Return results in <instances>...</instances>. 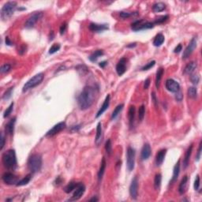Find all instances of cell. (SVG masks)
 I'll return each instance as SVG.
<instances>
[{
  "label": "cell",
  "mask_w": 202,
  "mask_h": 202,
  "mask_svg": "<svg viewBox=\"0 0 202 202\" xmlns=\"http://www.w3.org/2000/svg\"><path fill=\"white\" fill-rule=\"evenodd\" d=\"M28 168L33 174L39 172L42 168V156L40 154H32L28 160Z\"/></svg>",
  "instance_id": "3"
},
{
  "label": "cell",
  "mask_w": 202,
  "mask_h": 202,
  "mask_svg": "<svg viewBox=\"0 0 202 202\" xmlns=\"http://www.w3.org/2000/svg\"><path fill=\"white\" fill-rule=\"evenodd\" d=\"M43 13L42 12H35L32 15L27 19V21L25 23V27L26 29H32L34 25L36 24V22L39 21L42 18Z\"/></svg>",
  "instance_id": "8"
},
{
  "label": "cell",
  "mask_w": 202,
  "mask_h": 202,
  "mask_svg": "<svg viewBox=\"0 0 202 202\" xmlns=\"http://www.w3.org/2000/svg\"><path fill=\"white\" fill-rule=\"evenodd\" d=\"M102 55H104V51H103V50H96V51H94V52L88 57V59H89V60H90L91 62H95Z\"/></svg>",
  "instance_id": "29"
},
{
  "label": "cell",
  "mask_w": 202,
  "mask_h": 202,
  "mask_svg": "<svg viewBox=\"0 0 202 202\" xmlns=\"http://www.w3.org/2000/svg\"><path fill=\"white\" fill-rule=\"evenodd\" d=\"M194 187L195 190H198L200 188V176L198 175L196 176V178H195Z\"/></svg>",
  "instance_id": "48"
},
{
  "label": "cell",
  "mask_w": 202,
  "mask_h": 202,
  "mask_svg": "<svg viewBox=\"0 0 202 202\" xmlns=\"http://www.w3.org/2000/svg\"><path fill=\"white\" fill-rule=\"evenodd\" d=\"M188 96L192 99H195L197 96V89L196 87H189L188 89Z\"/></svg>",
  "instance_id": "37"
},
{
  "label": "cell",
  "mask_w": 202,
  "mask_h": 202,
  "mask_svg": "<svg viewBox=\"0 0 202 202\" xmlns=\"http://www.w3.org/2000/svg\"><path fill=\"white\" fill-rule=\"evenodd\" d=\"M161 182H162V175L161 174H156L154 178V187L156 190H159L161 186Z\"/></svg>",
  "instance_id": "32"
},
{
  "label": "cell",
  "mask_w": 202,
  "mask_h": 202,
  "mask_svg": "<svg viewBox=\"0 0 202 202\" xmlns=\"http://www.w3.org/2000/svg\"><path fill=\"white\" fill-rule=\"evenodd\" d=\"M67 22H64L63 24H62L61 26H60V29H59L60 34L63 35L64 32H66V30H67Z\"/></svg>",
  "instance_id": "50"
},
{
  "label": "cell",
  "mask_w": 202,
  "mask_h": 202,
  "mask_svg": "<svg viewBox=\"0 0 202 202\" xmlns=\"http://www.w3.org/2000/svg\"><path fill=\"white\" fill-rule=\"evenodd\" d=\"M187 182H188V177L187 176H184L182 179L181 182L179 184L178 186V192L180 194H184L186 192V186H187Z\"/></svg>",
  "instance_id": "26"
},
{
  "label": "cell",
  "mask_w": 202,
  "mask_h": 202,
  "mask_svg": "<svg viewBox=\"0 0 202 202\" xmlns=\"http://www.w3.org/2000/svg\"><path fill=\"white\" fill-rule=\"evenodd\" d=\"M106 160H105V158L103 157L102 159V161H101L100 167V170L98 171V180L100 181L102 178H103V175H104V171H105V169H106Z\"/></svg>",
  "instance_id": "28"
},
{
  "label": "cell",
  "mask_w": 202,
  "mask_h": 202,
  "mask_svg": "<svg viewBox=\"0 0 202 202\" xmlns=\"http://www.w3.org/2000/svg\"><path fill=\"white\" fill-rule=\"evenodd\" d=\"M152 149L149 144H144L142 147L141 152V158L142 160H147L151 156Z\"/></svg>",
  "instance_id": "17"
},
{
  "label": "cell",
  "mask_w": 202,
  "mask_h": 202,
  "mask_svg": "<svg viewBox=\"0 0 202 202\" xmlns=\"http://www.w3.org/2000/svg\"><path fill=\"white\" fill-rule=\"evenodd\" d=\"M103 138V130H102V125L101 122H99L97 124V127H96V139H95V143L96 144L99 145L100 142L102 141Z\"/></svg>",
  "instance_id": "24"
},
{
  "label": "cell",
  "mask_w": 202,
  "mask_h": 202,
  "mask_svg": "<svg viewBox=\"0 0 202 202\" xmlns=\"http://www.w3.org/2000/svg\"><path fill=\"white\" fill-rule=\"evenodd\" d=\"M85 185L81 182H78V185L75 189V191L72 196V198L70 201H77L79 200L81 197H82L83 194H85Z\"/></svg>",
  "instance_id": "14"
},
{
  "label": "cell",
  "mask_w": 202,
  "mask_h": 202,
  "mask_svg": "<svg viewBox=\"0 0 202 202\" xmlns=\"http://www.w3.org/2000/svg\"><path fill=\"white\" fill-rule=\"evenodd\" d=\"M54 37H55V35H54V32L53 31H51L50 33V35H49V40L50 41H51V40H53Z\"/></svg>",
  "instance_id": "61"
},
{
  "label": "cell",
  "mask_w": 202,
  "mask_h": 202,
  "mask_svg": "<svg viewBox=\"0 0 202 202\" xmlns=\"http://www.w3.org/2000/svg\"><path fill=\"white\" fill-rule=\"evenodd\" d=\"M109 104H110V95H107V96H106L105 100H104V104H103V105L101 106L100 109L99 110V112H97V114H96V118H99L101 114H104V112H106V110L108 108Z\"/></svg>",
  "instance_id": "22"
},
{
  "label": "cell",
  "mask_w": 202,
  "mask_h": 202,
  "mask_svg": "<svg viewBox=\"0 0 202 202\" xmlns=\"http://www.w3.org/2000/svg\"><path fill=\"white\" fill-rule=\"evenodd\" d=\"M76 69H77V72H78L81 75L86 74L88 72V68H87V67L85 66V65H79V66H77V67H76Z\"/></svg>",
  "instance_id": "36"
},
{
  "label": "cell",
  "mask_w": 202,
  "mask_h": 202,
  "mask_svg": "<svg viewBox=\"0 0 202 202\" xmlns=\"http://www.w3.org/2000/svg\"><path fill=\"white\" fill-rule=\"evenodd\" d=\"M136 46H137V43H130L129 45H127V48H135Z\"/></svg>",
  "instance_id": "62"
},
{
  "label": "cell",
  "mask_w": 202,
  "mask_h": 202,
  "mask_svg": "<svg viewBox=\"0 0 202 202\" xmlns=\"http://www.w3.org/2000/svg\"><path fill=\"white\" fill-rule=\"evenodd\" d=\"M11 68V66L10 65V64L6 63L1 67L0 72H1V74H6V73H8V72L10 71Z\"/></svg>",
  "instance_id": "44"
},
{
  "label": "cell",
  "mask_w": 202,
  "mask_h": 202,
  "mask_svg": "<svg viewBox=\"0 0 202 202\" xmlns=\"http://www.w3.org/2000/svg\"><path fill=\"white\" fill-rule=\"evenodd\" d=\"M197 47V37H194L189 42V45L186 47L185 50L183 51V55H182V59H186L189 58V55L193 53L194 49Z\"/></svg>",
  "instance_id": "11"
},
{
  "label": "cell",
  "mask_w": 202,
  "mask_h": 202,
  "mask_svg": "<svg viewBox=\"0 0 202 202\" xmlns=\"http://www.w3.org/2000/svg\"><path fill=\"white\" fill-rule=\"evenodd\" d=\"M60 48H61L60 44H59V43H55V44H53V45L51 46L50 48V49H49V54H50V55H53V54H55V52H57L58 50H59Z\"/></svg>",
  "instance_id": "42"
},
{
  "label": "cell",
  "mask_w": 202,
  "mask_h": 202,
  "mask_svg": "<svg viewBox=\"0 0 202 202\" xmlns=\"http://www.w3.org/2000/svg\"><path fill=\"white\" fill-rule=\"evenodd\" d=\"M150 85V78H147L146 80L144 81V89H148Z\"/></svg>",
  "instance_id": "55"
},
{
  "label": "cell",
  "mask_w": 202,
  "mask_h": 202,
  "mask_svg": "<svg viewBox=\"0 0 202 202\" xmlns=\"http://www.w3.org/2000/svg\"><path fill=\"white\" fill-rule=\"evenodd\" d=\"M62 182V178L60 177V176H58L54 183L55 184V185H60Z\"/></svg>",
  "instance_id": "56"
},
{
  "label": "cell",
  "mask_w": 202,
  "mask_h": 202,
  "mask_svg": "<svg viewBox=\"0 0 202 202\" xmlns=\"http://www.w3.org/2000/svg\"><path fill=\"white\" fill-rule=\"evenodd\" d=\"M2 161H3V166L6 168L10 169V170L16 169L18 162H17L15 151L13 149H9L7 151H6L2 156Z\"/></svg>",
  "instance_id": "2"
},
{
  "label": "cell",
  "mask_w": 202,
  "mask_h": 202,
  "mask_svg": "<svg viewBox=\"0 0 202 202\" xmlns=\"http://www.w3.org/2000/svg\"><path fill=\"white\" fill-rule=\"evenodd\" d=\"M163 42H164V36L162 33H158L154 38L153 45L156 46V47H160V46L162 45Z\"/></svg>",
  "instance_id": "27"
},
{
  "label": "cell",
  "mask_w": 202,
  "mask_h": 202,
  "mask_svg": "<svg viewBox=\"0 0 202 202\" xmlns=\"http://www.w3.org/2000/svg\"><path fill=\"white\" fill-rule=\"evenodd\" d=\"M89 29L92 32H103L104 30H107L109 28L107 26V25L105 24H96V23H90L88 25Z\"/></svg>",
  "instance_id": "16"
},
{
  "label": "cell",
  "mask_w": 202,
  "mask_h": 202,
  "mask_svg": "<svg viewBox=\"0 0 202 202\" xmlns=\"http://www.w3.org/2000/svg\"><path fill=\"white\" fill-rule=\"evenodd\" d=\"M201 150H202V141H201L199 144V148H198V150H197V156H196V160H197V161H199L200 159H201Z\"/></svg>",
  "instance_id": "49"
},
{
  "label": "cell",
  "mask_w": 202,
  "mask_h": 202,
  "mask_svg": "<svg viewBox=\"0 0 202 202\" xmlns=\"http://www.w3.org/2000/svg\"><path fill=\"white\" fill-rule=\"evenodd\" d=\"M190 81L194 85H197L200 81V77L199 75L194 74L190 76Z\"/></svg>",
  "instance_id": "47"
},
{
  "label": "cell",
  "mask_w": 202,
  "mask_h": 202,
  "mask_svg": "<svg viewBox=\"0 0 202 202\" xmlns=\"http://www.w3.org/2000/svg\"><path fill=\"white\" fill-rule=\"evenodd\" d=\"M126 59L122 58L116 65V72L119 76H122L126 71Z\"/></svg>",
  "instance_id": "15"
},
{
  "label": "cell",
  "mask_w": 202,
  "mask_h": 202,
  "mask_svg": "<svg viewBox=\"0 0 202 202\" xmlns=\"http://www.w3.org/2000/svg\"><path fill=\"white\" fill-rule=\"evenodd\" d=\"M6 44L8 46L13 45V43L11 42V40L9 39V37H6Z\"/></svg>",
  "instance_id": "59"
},
{
  "label": "cell",
  "mask_w": 202,
  "mask_h": 202,
  "mask_svg": "<svg viewBox=\"0 0 202 202\" xmlns=\"http://www.w3.org/2000/svg\"><path fill=\"white\" fill-rule=\"evenodd\" d=\"M2 179L4 182V183H6V185H15L18 182V176L11 172L4 173L2 176Z\"/></svg>",
  "instance_id": "9"
},
{
  "label": "cell",
  "mask_w": 202,
  "mask_h": 202,
  "mask_svg": "<svg viewBox=\"0 0 202 202\" xmlns=\"http://www.w3.org/2000/svg\"><path fill=\"white\" fill-rule=\"evenodd\" d=\"M135 107H130L129 112H128V119H129V125H130V129L133 127V123H134V119H135Z\"/></svg>",
  "instance_id": "19"
},
{
  "label": "cell",
  "mask_w": 202,
  "mask_h": 202,
  "mask_svg": "<svg viewBox=\"0 0 202 202\" xmlns=\"http://www.w3.org/2000/svg\"><path fill=\"white\" fill-rule=\"evenodd\" d=\"M66 128V123L64 122H59L58 124H56L50 129V130H48L46 133V137H52L55 136L57 133H59V132H61L62 130H63L64 129Z\"/></svg>",
  "instance_id": "13"
},
{
  "label": "cell",
  "mask_w": 202,
  "mask_h": 202,
  "mask_svg": "<svg viewBox=\"0 0 202 202\" xmlns=\"http://www.w3.org/2000/svg\"><path fill=\"white\" fill-rule=\"evenodd\" d=\"M43 78H44V74L43 73H39L37 74H36L34 77H32L31 79H29L25 84L24 86H23V88H22V92L25 93L27 91L35 88L36 86H37L42 82Z\"/></svg>",
  "instance_id": "5"
},
{
  "label": "cell",
  "mask_w": 202,
  "mask_h": 202,
  "mask_svg": "<svg viewBox=\"0 0 202 202\" xmlns=\"http://www.w3.org/2000/svg\"><path fill=\"white\" fill-rule=\"evenodd\" d=\"M77 185H78V182H69L67 186H65V188H64V191L66 192L67 194H69V193H71L73 190H75V189H76V187L77 186Z\"/></svg>",
  "instance_id": "33"
},
{
  "label": "cell",
  "mask_w": 202,
  "mask_h": 202,
  "mask_svg": "<svg viewBox=\"0 0 202 202\" xmlns=\"http://www.w3.org/2000/svg\"><path fill=\"white\" fill-rule=\"evenodd\" d=\"M137 194H138V180L137 177H134L132 179L130 186V195L132 199L136 200L137 198Z\"/></svg>",
  "instance_id": "10"
},
{
  "label": "cell",
  "mask_w": 202,
  "mask_h": 202,
  "mask_svg": "<svg viewBox=\"0 0 202 202\" xmlns=\"http://www.w3.org/2000/svg\"><path fill=\"white\" fill-rule=\"evenodd\" d=\"M151 95H152V102H153L155 107H157L158 106V100H157L156 96V93H155L154 92H152Z\"/></svg>",
  "instance_id": "52"
},
{
  "label": "cell",
  "mask_w": 202,
  "mask_h": 202,
  "mask_svg": "<svg viewBox=\"0 0 202 202\" xmlns=\"http://www.w3.org/2000/svg\"><path fill=\"white\" fill-rule=\"evenodd\" d=\"M17 9V3L14 1H11L5 3L1 9V19L3 21H6L14 13Z\"/></svg>",
  "instance_id": "4"
},
{
  "label": "cell",
  "mask_w": 202,
  "mask_h": 202,
  "mask_svg": "<svg viewBox=\"0 0 202 202\" xmlns=\"http://www.w3.org/2000/svg\"><path fill=\"white\" fill-rule=\"evenodd\" d=\"M15 122H16V117L11 119L8 122V123L6 125L5 130L6 133H7L9 135L12 136L14 132V126H15Z\"/></svg>",
  "instance_id": "20"
},
{
  "label": "cell",
  "mask_w": 202,
  "mask_h": 202,
  "mask_svg": "<svg viewBox=\"0 0 202 202\" xmlns=\"http://www.w3.org/2000/svg\"><path fill=\"white\" fill-rule=\"evenodd\" d=\"M136 152L132 147H128L126 151V167L129 171H132L134 169L135 165Z\"/></svg>",
  "instance_id": "7"
},
{
  "label": "cell",
  "mask_w": 202,
  "mask_h": 202,
  "mask_svg": "<svg viewBox=\"0 0 202 202\" xmlns=\"http://www.w3.org/2000/svg\"><path fill=\"white\" fill-rule=\"evenodd\" d=\"M182 50V46L181 43H179V44L174 49V52H175V53H179V52H181Z\"/></svg>",
  "instance_id": "54"
},
{
  "label": "cell",
  "mask_w": 202,
  "mask_h": 202,
  "mask_svg": "<svg viewBox=\"0 0 202 202\" xmlns=\"http://www.w3.org/2000/svg\"><path fill=\"white\" fill-rule=\"evenodd\" d=\"M153 27H154L153 22H150V21H147L144 19H141V20L136 21L132 23L131 29L134 32H137V31H141V30L150 29H152Z\"/></svg>",
  "instance_id": "6"
},
{
  "label": "cell",
  "mask_w": 202,
  "mask_h": 202,
  "mask_svg": "<svg viewBox=\"0 0 202 202\" xmlns=\"http://www.w3.org/2000/svg\"><path fill=\"white\" fill-rule=\"evenodd\" d=\"M105 150H106L107 153L108 155L112 154V144L111 139H108L105 143Z\"/></svg>",
  "instance_id": "39"
},
{
  "label": "cell",
  "mask_w": 202,
  "mask_h": 202,
  "mask_svg": "<svg viewBox=\"0 0 202 202\" xmlns=\"http://www.w3.org/2000/svg\"><path fill=\"white\" fill-rule=\"evenodd\" d=\"M168 18H169V16H168V15H164V16H162L160 17V18H157L153 23H154V24H162L164 21H167Z\"/></svg>",
  "instance_id": "46"
},
{
  "label": "cell",
  "mask_w": 202,
  "mask_h": 202,
  "mask_svg": "<svg viewBox=\"0 0 202 202\" xmlns=\"http://www.w3.org/2000/svg\"><path fill=\"white\" fill-rule=\"evenodd\" d=\"M107 65V61L100 62L99 63V66H100V67H101V68H104V67H106Z\"/></svg>",
  "instance_id": "58"
},
{
  "label": "cell",
  "mask_w": 202,
  "mask_h": 202,
  "mask_svg": "<svg viewBox=\"0 0 202 202\" xmlns=\"http://www.w3.org/2000/svg\"><path fill=\"white\" fill-rule=\"evenodd\" d=\"M197 64L196 62H190L189 63H188L184 69V74H191L195 70V69L197 68Z\"/></svg>",
  "instance_id": "25"
},
{
  "label": "cell",
  "mask_w": 202,
  "mask_h": 202,
  "mask_svg": "<svg viewBox=\"0 0 202 202\" xmlns=\"http://www.w3.org/2000/svg\"><path fill=\"white\" fill-rule=\"evenodd\" d=\"M175 98L178 101H181L182 100V98H183V96H182V93L181 91L179 90L178 92H177V93H176Z\"/></svg>",
  "instance_id": "53"
},
{
  "label": "cell",
  "mask_w": 202,
  "mask_h": 202,
  "mask_svg": "<svg viewBox=\"0 0 202 202\" xmlns=\"http://www.w3.org/2000/svg\"><path fill=\"white\" fill-rule=\"evenodd\" d=\"M132 15H138V13L137 12H135V13H129V12H124V11H122L120 12L119 16L120 18H122L123 19L129 18L130 17H131Z\"/></svg>",
  "instance_id": "41"
},
{
  "label": "cell",
  "mask_w": 202,
  "mask_h": 202,
  "mask_svg": "<svg viewBox=\"0 0 202 202\" xmlns=\"http://www.w3.org/2000/svg\"><path fill=\"white\" fill-rule=\"evenodd\" d=\"M155 64H156V61H151L149 62V63H147L145 66H144L142 68H141V70L142 71H145V70H149V69H151L152 67H153L155 66Z\"/></svg>",
  "instance_id": "45"
},
{
  "label": "cell",
  "mask_w": 202,
  "mask_h": 202,
  "mask_svg": "<svg viewBox=\"0 0 202 202\" xmlns=\"http://www.w3.org/2000/svg\"><path fill=\"white\" fill-rule=\"evenodd\" d=\"M144 113H145V107H144V105H141L138 109V119L141 122L144 119Z\"/></svg>",
  "instance_id": "40"
},
{
  "label": "cell",
  "mask_w": 202,
  "mask_h": 202,
  "mask_svg": "<svg viewBox=\"0 0 202 202\" xmlns=\"http://www.w3.org/2000/svg\"><path fill=\"white\" fill-rule=\"evenodd\" d=\"M179 173H180V160H178V162L176 163L175 167H174V169H173V175L172 178H171V180H170V184H173L177 179H178Z\"/></svg>",
  "instance_id": "23"
},
{
  "label": "cell",
  "mask_w": 202,
  "mask_h": 202,
  "mask_svg": "<svg viewBox=\"0 0 202 202\" xmlns=\"http://www.w3.org/2000/svg\"><path fill=\"white\" fill-rule=\"evenodd\" d=\"M99 93L98 87L86 85L77 97L78 105L81 110H86L89 108L95 102L96 96Z\"/></svg>",
  "instance_id": "1"
},
{
  "label": "cell",
  "mask_w": 202,
  "mask_h": 202,
  "mask_svg": "<svg viewBox=\"0 0 202 202\" xmlns=\"http://www.w3.org/2000/svg\"><path fill=\"white\" fill-rule=\"evenodd\" d=\"M163 72H164V70H163V69L162 67L159 68V69H158L156 72V86L157 88H160V81L162 79Z\"/></svg>",
  "instance_id": "30"
},
{
  "label": "cell",
  "mask_w": 202,
  "mask_h": 202,
  "mask_svg": "<svg viewBox=\"0 0 202 202\" xmlns=\"http://www.w3.org/2000/svg\"><path fill=\"white\" fill-rule=\"evenodd\" d=\"M26 51V46L25 45H22L21 48H20V50H19V54L20 55H23Z\"/></svg>",
  "instance_id": "57"
},
{
  "label": "cell",
  "mask_w": 202,
  "mask_h": 202,
  "mask_svg": "<svg viewBox=\"0 0 202 202\" xmlns=\"http://www.w3.org/2000/svg\"><path fill=\"white\" fill-rule=\"evenodd\" d=\"M13 88H14V87L13 86V87H11L9 89H7V90L6 91L5 93H4V94L3 95V100H9V99L11 98V96H12V93H13Z\"/></svg>",
  "instance_id": "38"
},
{
  "label": "cell",
  "mask_w": 202,
  "mask_h": 202,
  "mask_svg": "<svg viewBox=\"0 0 202 202\" xmlns=\"http://www.w3.org/2000/svg\"><path fill=\"white\" fill-rule=\"evenodd\" d=\"M193 144H190L189 147L187 149L186 152V154H185V156H184L183 159V168L186 169L188 166H189V160H190V156H191L192 151H193Z\"/></svg>",
  "instance_id": "21"
},
{
  "label": "cell",
  "mask_w": 202,
  "mask_h": 202,
  "mask_svg": "<svg viewBox=\"0 0 202 202\" xmlns=\"http://www.w3.org/2000/svg\"><path fill=\"white\" fill-rule=\"evenodd\" d=\"M166 9V5L163 3H156L154 5L152 6V11H154L155 13H159L161 11H163Z\"/></svg>",
  "instance_id": "31"
},
{
  "label": "cell",
  "mask_w": 202,
  "mask_h": 202,
  "mask_svg": "<svg viewBox=\"0 0 202 202\" xmlns=\"http://www.w3.org/2000/svg\"><path fill=\"white\" fill-rule=\"evenodd\" d=\"M89 201H98V198L96 197H93V198H91Z\"/></svg>",
  "instance_id": "63"
},
{
  "label": "cell",
  "mask_w": 202,
  "mask_h": 202,
  "mask_svg": "<svg viewBox=\"0 0 202 202\" xmlns=\"http://www.w3.org/2000/svg\"><path fill=\"white\" fill-rule=\"evenodd\" d=\"M31 178H32V175H31V174H29V175H27L25 178H22L21 180L18 182V183L16 184V186H25V185H27V184L29 182L30 180H31Z\"/></svg>",
  "instance_id": "34"
},
{
  "label": "cell",
  "mask_w": 202,
  "mask_h": 202,
  "mask_svg": "<svg viewBox=\"0 0 202 202\" xmlns=\"http://www.w3.org/2000/svg\"><path fill=\"white\" fill-rule=\"evenodd\" d=\"M5 136H4V133L2 132L1 133V144H0V150H3V147L5 145Z\"/></svg>",
  "instance_id": "51"
},
{
  "label": "cell",
  "mask_w": 202,
  "mask_h": 202,
  "mask_svg": "<svg viewBox=\"0 0 202 202\" xmlns=\"http://www.w3.org/2000/svg\"><path fill=\"white\" fill-rule=\"evenodd\" d=\"M13 105H14V104L13 103H11V105L7 107V109L6 110L5 112H4V114H3V117L5 118H7L10 115V114H11V112H13Z\"/></svg>",
  "instance_id": "43"
},
{
  "label": "cell",
  "mask_w": 202,
  "mask_h": 202,
  "mask_svg": "<svg viewBox=\"0 0 202 202\" xmlns=\"http://www.w3.org/2000/svg\"><path fill=\"white\" fill-rule=\"evenodd\" d=\"M123 107H124V104H120L114 108V110L113 111V112H112V118H111L112 120H114V119H116V117L119 115V114L120 112H122V110L123 109Z\"/></svg>",
  "instance_id": "35"
},
{
  "label": "cell",
  "mask_w": 202,
  "mask_h": 202,
  "mask_svg": "<svg viewBox=\"0 0 202 202\" xmlns=\"http://www.w3.org/2000/svg\"><path fill=\"white\" fill-rule=\"evenodd\" d=\"M80 126H76V127H74V126H73L71 129V131L72 132H75V131H77L79 129H80Z\"/></svg>",
  "instance_id": "60"
},
{
  "label": "cell",
  "mask_w": 202,
  "mask_h": 202,
  "mask_svg": "<svg viewBox=\"0 0 202 202\" xmlns=\"http://www.w3.org/2000/svg\"><path fill=\"white\" fill-rule=\"evenodd\" d=\"M165 86H166V88L170 93H176L180 90V85H179L178 82H177L174 79H171V78H169L166 81Z\"/></svg>",
  "instance_id": "12"
},
{
  "label": "cell",
  "mask_w": 202,
  "mask_h": 202,
  "mask_svg": "<svg viewBox=\"0 0 202 202\" xmlns=\"http://www.w3.org/2000/svg\"><path fill=\"white\" fill-rule=\"evenodd\" d=\"M167 153V149H163L158 152L156 156V165L157 167H160L163 164V163L164 161L165 156Z\"/></svg>",
  "instance_id": "18"
}]
</instances>
